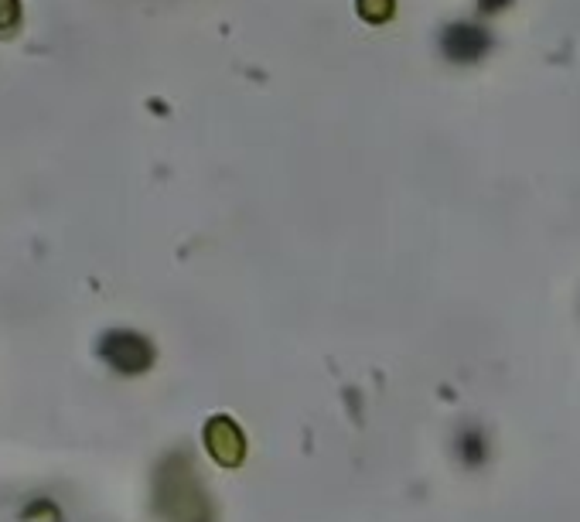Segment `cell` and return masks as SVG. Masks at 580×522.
<instances>
[{"instance_id": "1", "label": "cell", "mask_w": 580, "mask_h": 522, "mask_svg": "<svg viewBox=\"0 0 580 522\" xmlns=\"http://www.w3.org/2000/svg\"><path fill=\"white\" fill-rule=\"evenodd\" d=\"M495 48V35L478 21H451L441 31V55L454 65H475Z\"/></svg>"}, {"instance_id": "2", "label": "cell", "mask_w": 580, "mask_h": 522, "mask_svg": "<svg viewBox=\"0 0 580 522\" xmlns=\"http://www.w3.org/2000/svg\"><path fill=\"white\" fill-rule=\"evenodd\" d=\"M355 11H359L369 24H383L393 18L396 0H355Z\"/></svg>"}, {"instance_id": "3", "label": "cell", "mask_w": 580, "mask_h": 522, "mask_svg": "<svg viewBox=\"0 0 580 522\" xmlns=\"http://www.w3.org/2000/svg\"><path fill=\"white\" fill-rule=\"evenodd\" d=\"M458 444H461V458L464 461H471V464H478V461H485V437L478 434V430H464V434L458 437Z\"/></svg>"}, {"instance_id": "4", "label": "cell", "mask_w": 580, "mask_h": 522, "mask_svg": "<svg viewBox=\"0 0 580 522\" xmlns=\"http://www.w3.org/2000/svg\"><path fill=\"white\" fill-rule=\"evenodd\" d=\"M21 18V4L18 0H0V28H11Z\"/></svg>"}, {"instance_id": "5", "label": "cell", "mask_w": 580, "mask_h": 522, "mask_svg": "<svg viewBox=\"0 0 580 522\" xmlns=\"http://www.w3.org/2000/svg\"><path fill=\"white\" fill-rule=\"evenodd\" d=\"M509 4H512V0H478V11H482V14H502Z\"/></svg>"}]
</instances>
